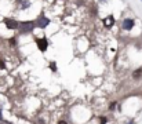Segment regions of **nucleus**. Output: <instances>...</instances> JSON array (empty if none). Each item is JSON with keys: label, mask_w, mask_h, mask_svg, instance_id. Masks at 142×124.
I'll list each match as a JSON object with an SVG mask.
<instances>
[{"label": "nucleus", "mask_w": 142, "mask_h": 124, "mask_svg": "<svg viewBox=\"0 0 142 124\" xmlns=\"http://www.w3.org/2000/svg\"><path fill=\"white\" fill-rule=\"evenodd\" d=\"M35 26H36V23L33 21H25V22L19 23L18 28H21L22 33H29V32H32L33 29H35Z\"/></svg>", "instance_id": "nucleus-1"}, {"label": "nucleus", "mask_w": 142, "mask_h": 124, "mask_svg": "<svg viewBox=\"0 0 142 124\" xmlns=\"http://www.w3.org/2000/svg\"><path fill=\"white\" fill-rule=\"evenodd\" d=\"M4 23H6V26L8 29H18V26H19V22H17L15 20H13V18H6V20H4Z\"/></svg>", "instance_id": "nucleus-2"}, {"label": "nucleus", "mask_w": 142, "mask_h": 124, "mask_svg": "<svg viewBox=\"0 0 142 124\" xmlns=\"http://www.w3.org/2000/svg\"><path fill=\"white\" fill-rule=\"evenodd\" d=\"M35 23H36L39 28H46L48 23H50V20H48V18H46L44 15H42V17H39V20H37Z\"/></svg>", "instance_id": "nucleus-3"}, {"label": "nucleus", "mask_w": 142, "mask_h": 124, "mask_svg": "<svg viewBox=\"0 0 142 124\" xmlns=\"http://www.w3.org/2000/svg\"><path fill=\"white\" fill-rule=\"evenodd\" d=\"M134 28V20H131V18H126L123 21V29L124 30H131Z\"/></svg>", "instance_id": "nucleus-4"}, {"label": "nucleus", "mask_w": 142, "mask_h": 124, "mask_svg": "<svg viewBox=\"0 0 142 124\" xmlns=\"http://www.w3.org/2000/svg\"><path fill=\"white\" fill-rule=\"evenodd\" d=\"M37 47L40 48V51H46L47 47H48V41L47 39H37Z\"/></svg>", "instance_id": "nucleus-5"}, {"label": "nucleus", "mask_w": 142, "mask_h": 124, "mask_svg": "<svg viewBox=\"0 0 142 124\" xmlns=\"http://www.w3.org/2000/svg\"><path fill=\"white\" fill-rule=\"evenodd\" d=\"M113 23H115V18L112 17V15H109L108 18H105V20H104V25H105L106 28H110V26H113Z\"/></svg>", "instance_id": "nucleus-6"}, {"label": "nucleus", "mask_w": 142, "mask_h": 124, "mask_svg": "<svg viewBox=\"0 0 142 124\" xmlns=\"http://www.w3.org/2000/svg\"><path fill=\"white\" fill-rule=\"evenodd\" d=\"M141 76H142V69H138V70H135V72L133 73L134 79H138V77H141Z\"/></svg>", "instance_id": "nucleus-7"}, {"label": "nucleus", "mask_w": 142, "mask_h": 124, "mask_svg": "<svg viewBox=\"0 0 142 124\" xmlns=\"http://www.w3.org/2000/svg\"><path fill=\"white\" fill-rule=\"evenodd\" d=\"M50 68L54 70V72H55V70H57V66H55V62H51V65H50Z\"/></svg>", "instance_id": "nucleus-8"}, {"label": "nucleus", "mask_w": 142, "mask_h": 124, "mask_svg": "<svg viewBox=\"0 0 142 124\" xmlns=\"http://www.w3.org/2000/svg\"><path fill=\"white\" fill-rule=\"evenodd\" d=\"M115 106H116V103H112V105H110V108H109V109H110V110H113V109H115Z\"/></svg>", "instance_id": "nucleus-9"}, {"label": "nucleus", "mask_w": 142, "mask_h": 124, "mask_svg": "<svg viewBox=\"0 0 142 124\" xmlns=\"http://www.w3.org/2000/svg\"><path fill=\"white\" fill-rule=\"evenodd\" d=\"M106 123V119L105 117H102V120H101V124H105Z\"/></svg>", "instance_id": "nucleus-10"}, {"label": "nucleus", "mask_w": 142, "mask_h": 124, "mask_svg": "<svg viewBox=\"0 0 142 124\" xmlns=\"http://www.w3.org/2000/svg\"><path fill=\"white\" fill-rule=\"evenodd\" d=\"M58 124H68V123H66V121H63V120H61V121L58 123Z\"/></svg>", "instance_id": "nucleus-11"}, {"label": "nucleus", "mask_w": 142, "mask_h": 124, "mask_svg": "<svg viewBox=\"0 0 142 124\" xmlns=\"http://www.w3.org/2000/svg\"><path fill=\"white\" fill-rule=\"evenodd\" d=\"M0 124H11V123H8V121H2Z\"/></svg>", "instance_id": "nucleus-12"}, {"label": "nucleus", "mask_w": 142, "mask_h": 124, "mask_svg": "<svg viewBox=\"0 0 142 124\" xmlns=\"http://www.w3.org/2000/svg\"><path fill=\"white\" fill-rule=\"evenodd\" d=\"M0 120H2V109H0Z\"/></svg>", "instance_id": "nucleus-13"}, {"label": "nucleus", "mask_w": 142, "mask_h": 124, "mask_svg": "<svg viewBox=\"0 0 142 124\" xmlns=\"http://www.w3.org/2000/svg\"><path fill=\"white\" fill-rule=\"evenodd\" d=\"M130 124H134V120H130Z\"/></svg>", "instance_id": "nucleus-14"}, {"label": "nucleus", "mask_w": 142, "mask_h": 124, "mask_svg": "<svg viewBox=\"0 0 142 124\" xmlns=\"http://www.w3.org/2000/svg\"><path fill=\"white\" fill-rule=\"evenodd\" d=\"M99 2H104V0H99Z\"/></svg>", "instance_id": "nucleus-15"}]
</instances>
